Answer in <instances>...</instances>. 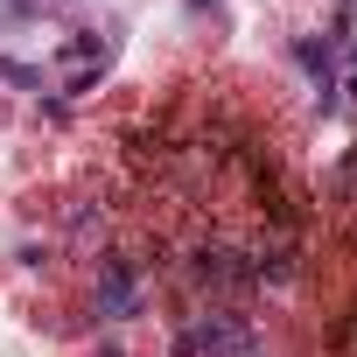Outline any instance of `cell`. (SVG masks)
Instances as JSON below:
<instances>
[{
	"mask_svg": "<svg viewBox=\"0 0 357 357\" xmlns=\"http://www.w3.org/2000/svg\"><path fill=\"white\" fill-rule=\"evenodd\" d=\"M259 350V329L231 308H211V315H190V329L175 336V357H252Z\"/></svg>",
	"mask_w": 357,
	"mask_h": 357,
	"instance_id": "obj_1",
	"label": "cell"
},
{
	"mask_svg": "<svg viewBox=\"0 0 357 357\" xmlns=\"http://www.w3.org/2000/svg\"><path fill=\"white\" fill-rule=\"evenodd\" d=\"M343 98H357V70H350V84H343Z\"/></svg>",
	"mask_w": 357,
	"mask_h": 357,
	"instance_id": "obj_5",
	"label": "cell"
},
{
	"mask_svg": "<svg viewBox=\"0 0 357 357\" xmlns=\"http://www.w3.org/2000/svg\"><path fill=\"white\" fill-rule=\"evenodd\" d=\"M190 8H218V0H190Z\"/></svg>",
	"mask_w": 357,
	"mask_h": 357,
	"instance_id": "obj_6",
	"label": "cell"
},
{
	"mask_svg": "<svg viewBox=\"0 0 357 357\" xmlns=\"http://www.w3.org/2000/svg\"><path fill=\"white\" fill-rule=\"evenodd\" d=\"M140 308H147V273H140L126 252H105V259H98V315L133 322Z\"/></svg>",
	"mask_w": 357,
	"mask_h": 357,
	"instance_id": "obj_2",
	"label": "cell"
},
{
	"mask_svg": "<svg viewBox=\"0 0 357 357\" xmlns=\"http://www.w3.org/2000/svg\"><path fill=\"white\" fill-rule=\"evenodd\" d=\"M0 77H8V84H29V91H43V70H36V63H15V56H0Z\"/></svg>",
	"mask_w": 357,
	"mask_h": 357,
	"instance_id": "obj_3",
	"label": "cell"
},
{
	"mask_svg": "<svg viewBox=\"0 0 357 357\" xmlns=\"http://www.w3.org/2000/svg\"><path fill=\"white\" fill-rule=\"evenodd\" d=\"M8 8H15V15H29V8H43V0H8Z\"/></svg>",
	"mask_w": 357,
	"mask_h": 357,
	"instance_id": "obj_4",
	"label": "cell"
}]
</instances>
